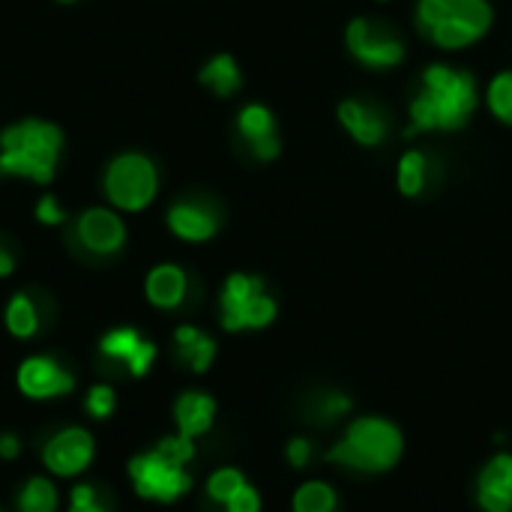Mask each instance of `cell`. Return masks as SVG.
I'll list each match as a JSON object with an SVG mask.
<instances>
[{
  "label": "cell",
  "instance_id": "obj_1",
  "mask_svg": "<svg viewBox=\"0 0 512 512\" xmlns=\"http://www.w3.org/2000/svg\"><path fill=\"white\" fill-rule=\"evenodd\" d=\"M477 105V84L468 72L450 66H429L420 93L411 102V126L405 135L429 129H462Z\"/></svg>",
  "mask_w": 512,
  "mask_h": 512
},
{
  "label": "cell",
  "instance_id": "obj_2",
  "mask_svg": "<svg viewBox=\"0 0 512 512\" xmlns=\"http://www.w3.org/2000/svg\"><path fill=\"white\" fill-rule=\"evenodd\" d=\"M60 147L63 135L57 126L42 120H21L0 135V174L48 183L54 177Z\"/></svg>",
  "mask_w": 512,
  "mask_h": 512
},
{
  "label": "cell",
  "instance_id": "obj_3",
  "mask_svg": "<svg viewBox=\"0 0 512 512\" xmlns=\"http://www.w3.org/2000/svg\"><path fill=\"white\" fill-rule=\"evenodd\" d=\"M420 30L441 48H462L480 39L492 24L486 0H420Z\"/></svg>",
  "mask_w": 512,
  "mask_h": 512
},
{
  "label": "cell",
  "instance_id": "obj_4",
  "mask_svg": "<svg viewBox=\"0 0 512 512\" xmlns=\"http://www.w3.org/2000/svg\"><path fill=\"white\" fill-rule=\"evenodd\" d=\"M402 456V435L393 423L366 417L351 423L345 441L330 450V462H339L354 471H387Z\"/></svg>",
  "mask_w": 512,
  "mask_h": 512
},
{
  "label": "cell",
  "instance_id": "obj_5",
  "mask_svg": "<svg viewBox=\"0 0 512 512\" xmlns=\"http://www.w3.org/2000/svg\"><path fill=\"white\" fill-rule=\"evenodd\" d=\"M129 480L138 498L159 501V504H171L192 489V477L183 471V462L165 456L159 447L129 462Z\"/></svg>",
  "mask_w": 512,
  "mask_h": 512
},
{
  "label": "cell",
  "instance_id": "obj_6",
  "mask_svg": "<svg viewBox=\"0 0 512 512\" xmlns=\"http://www.w3.org/2000/svg\"><path fill=\"white\" fill-rule=\"evenodd\" d=\"M276 318V303L264 294L261 279L234 273L222 288V327L225 330H258Z\"/></svg>",
  "mask_w": 512,
  "mask_h": 512
},
{
  "label": "cell",
  "instance_id": "obj_7",
  "mask_svg": "<svg viewBox=\"0 0 512 512\" xmlns=\"http://www.w3.org/2000/svg\"><path fill=\"white\" fill-rule=\"evenodd\" d=\"M156 168L147 156L126 153L111 162L105 174V192L120 210H141L156 195Z\"/></svg>",
  "mask_w": 512,
  "mask_h": 512
},
{
  "label": "cell",
  "instance_id": "obj_8",
  "mask_svg": "<svg viewBox=\"0 0 512 512\" xmlns=\"http://www.w3.org/2000/svg\"><path fill=\"white\" fill-rule=\"evenodd\" d=\"M348 48H351V54L360 63L375 66V69L396 66L405 57V45L387 27H381L375 21H366V18L351 21V27H348Z\"/></svg>",
  "mask_w": 512,
  "mask_h": 512
},
{
  "label": "cell",
  "instance_id": "obj_9",
  "mask_svg": "<svg viewBox=\"0 0 512 512\" xmlns=\"http://www.w3.org/2000/svg\"><path fill=\"white\" fill-rule=\"evenodd\" d=\"M42 459H45V468L51 474L78 477L93 459V438H90L87 429H78V426L60 429L57 435L48 438V444L42 450Z\"/></svg>",
  "mask_w": 512,
  "mask_h": 512
},
{
  "label": "cell",
  "instance_id": "obj_10",
  "mask_svg": "<svg viewBox=\"0 0 512 512\" xmlns=\"http://www.w3.org/2000/svg\"><path fill=\"white\" fill-rule=\"evenodd\" d=\"M72 387V375L51 357H30L18 369V390L30 399H57Z\"/></svg>",
  "mask_w": 512,
  "mask_h": 512
},
{
  "label": "cell",
  "instance_id": "obj_11",
  "mask_svg": "<svg viewBox=\"0 0 512 512\" xmlns=\"http://www.w3.org/2000/svg\"><path fill=\"white\" fill-rule=\"evenodd\" d=\"M99 351L102 357L108 360H117V363H126L129 375L141 378L150 372L153 360H156V345L141 339L132 327H120V330H111L102 336L99 342Z\"/></svg>",
  "mask_w": 512,
  "mask_h": 512
},
{
  "label": "cell",
  "instance_id": "obj_12",
  "mask_svg": "<svg viewBox=\"0 0 512 512\" xmlns=\"http://www.w3.org/2000/svg\"><path fill=\"white\" fill-rule=\"evenodd\" d=\"M75 234L81 240V246L93 255H111L123 246V222L108 213V210H87L78 225H75Z\"/></svg>",
  "mask_w": 512,
  "mask_h": 512
},
{
  "label": "cell",
  "instance_id": "obj_13",
  "mask_svg": "<svg viewBox=\"0 0 512 512\" xmlns=\"http://www.w3.org/2000/svg\"><path fill=\"white\" fill-rule=\"evenodd\" d=\"M339 120L363 147H378L387 138V117L375 105L348 99V102L339 105Z\"/></svg>",
  "mask_w": 512,
  "mask_h": 512
},
{
  "label": "cell",
  "instance_id": "obj_14",
  "mask_svg": "<svg viewBox=\"0 0 512 512\" xmlns=\"http://www.w3.org/2000/svg\"><path fill=\"white\" fill-rule=\"evenodd\" d=\"M240 135L243 141L249 144V150L258 156V159H273L279 153V138H276V123H273V114L264 108V105H249L240 111Z\"/></svg>",
  "mask_w": 512,
  "mask_h": 512
},
{
  "label": "cell",
  "instance_id": "obj_15",
  "mask_svg": "<svg viewBox=\"0 0 512 512\" xmlns=\"http://www.w3.org/2000/svg\"><path fill=\"white\" fill-rule=\"evenodd\" d=\"M168 225L177 237L189 240V243H201V240H210L219 228V219L216 213L201 204V201H183V204H174L171 213H168Z\"/></svg>",
  "mask_w": 512,
  "mask_h": 512
},
{
  "label": "cell",
  "instance_id": "obj_16",
  "mask_svg": "<svg viewBox=\"0 0 512 512\" xmlns=\"http://www.w3.org/2000/svg\"><path fill=\"white\" fill-rule=\"evenodd\" d=\"M213 417H216V402L204 393H183L174 405L177 429L186 438H198V435L210 432Z\"/></svg>",
  "mask_w": 512,
  "mask_h": 512
},
{
  "label": "cell",
  "instance_id": "obj_17",
  "mask_svg": "<svg viewBox=\"0 0 512 512\" xmlns=\"http://www.w3.org/2000/svg\"><path fill=\"white\" fill-rule=\"evenodd\" d=\"M186 297V273L174 264H162L147 276V300L159 309H177Z\"/></svg>",
  "mask_w": 512,
  "mask_h": 512
},
{
  "label": "cell",
  "instance_id": "obj_18",
  "mask_svg": "<svg viewBox=\"0 0 512 512\" xmlns=\"http://www.w3.org/2000/svg\"><path fill=\"white\" fill-rule=\"evenodd\" d=\"M174 342H177L180 360H186L195 372H207V366L213 363V354H216V345L210 336H204L195 327H180L174 333Z\"/></svg>",
  "mask_w": 512,
  "mask_h": 512
},
{
  "label": "cell",
  "instance_id": "obj_19",
  "mask_svg": "<svg viewBox=\"0 0 512 512\" xmlns=\"http://www.w3.org/2000/svg\"><path fill=\"white\" fill-rule=\"evenodd\" d=\"M201 84H207L216 96H231L240 90V69L228 54H219L201 69Z\"/></svg>",
  "mask_w": 512,
  "mask_h": 512
},
{
  "label": "cell",
  "instance_id": "obj_20",
  "mask_svg": "<svg viewBox=\"0 0 512 512\" xmlns=\"http://www.w3.org/2000/svg\"><path fill=\"white\" fill-rule=\"evenodd\" d=\"M6 327L18 339H30L39 330V312L36 303L27 294H15L6 306Z\"/></svg>",
  "mask_w": 512,
  "mask_h": 512
},
{
  "label": "cell",
  "instance_id": "obj_21",
  "mask_svg": "<svg viewBox=\"0 0 512 512\" xmlns=\"http://www.w3.org/2000/svg\"><path fill=\"white\" fill-rule=\"evenodd\" d=\"M21 512H57V489L45 477H30L18 495Z\"/></svg>",
  "mask_w": 512,
  "mask_h": 512
},
{
  "label": "cell",
  "instance_id": "obj_22",
  "mask_svg": "<svg viewBox=\"0 0 512 512\" xmlns=\"http://www.w3.org/2000/svg\"><path fill=\"white\" fill-rule=\"evenodd\" d=\"M426 180H429V159L426 153L420 150H411L402 162H399V189L414 198L426 189Z\"/></svg>",
  "mask_w": 512,
  "mask_h": 512
},
{
  "label": "cell",
  "instance_id": "obj_23",
  "mask_svg": "<svg viewBox=\"0 0 512 512\" xmlns=\"http://www.w3.org/2000/svg\"><path fill=\"white\" fill-rule=\"evenodd\" d=\"M336 510V492L327 483H306L294 495V512H333Z\"/></svg>",
  "mask_w": 512,
  "mask_h": 512
},
{
  "label": "cell",
  "instance_id": "obj_24",
  "mask_svg": "<svg viewBox=\"0 0 512 512\" xmlns=\"http://www.w3.org/2000/svg\"><path fill=\"white\" fill-rule=\"evenodd\" d=\"M246 483H243V474L240 471H234V468H222V471H216L213 477H210V483H207V495H210V501H216V504H228L240 489H243Z\"/></svg>",
  "mask_w": 512,
  "mask_h": 512
},
{
  "label": "cell",
  "instance_id": "obj_25",
  "mask_svg": "<svg viewBox=\"0 0 512 512\" xmlns=\"http://www.w3.org/2000/svg\"><path fill=\"white\" fill-rule=\"evenodd\" d=\"M489 108L498 120L512 123V72H501L489 87Z\"/></svg>",
  "mask_w": 512,
  "mask_h": 512
},
{
  "label": "cell",
  "instance_id": "obj_26",
  "mask_svg": "<svg viewBox=\"0 0 512 512\" xmlns=\"http://www.w3.org/2000/svg\"><path fill=\"white\" fill-rule=\"evenodd\" d=\"M84 408L93 420H108L117 408V393L108 387V384H96L87 390V399H84Z\"/></svg>",
  "mask_w": 512,
  "mask_h": 512
},
{
  "label": "cell",
  "instance_id": "obj_27",
  "mask_svg": "<svg viewBox=\"0 0 512 512\" xmlns=\"http://www.w3.org/2000/svg\"><path fill=\"white\" fill-rule=\"evenodd\" d=\"M480 486H498L512 495V456H495L480 474Z\"/></svg>",
  "mask_w": 512,
  "mask_h": 512
},
{
  "label": "cell",
  "instance_id": "obj_28",
  "mask_svg": "<svg viewBox=\"0 0 512 512\" xmlns=\"http://www.w3.org/2000/svg\"><path fill=\"white\" fill-rule=\"evenodd\" d=\"M69 512H108V507L102 504V498H99V492L93 486H78L72 492Z\"/></svg>",
  "mask_w": 512,
  "mask_h": 512
},
{
  "label": "cell",
  "instance_id": "obj_29",
  "mask_svg": "<svg viewBox=\"0 0 512 512\" xmlns=\"http://www.w3.org/2000/svg\"><path fill=\"white\" fill-rule=\"evenodd\" d=\"M480 507L486 512H510L512 495L498 486H480Z\"/></svg>",
  "mask_w": 512,
  "mask_h": 512
},
{
  "label": "cell",
  "instance_id": "obj_30",
  "mask_svg": "<svg viewBox=\"0 0 512 512\" xmlns=\"http://www.w3.org/2000/svg\"><path fill=\"white\" fill-rule=\"evenodd\" d=\"M225 507H228V512H261V498H258L255 489L243 486Z\"/></svg>",
  "mask_w": 512,
  "mask_h": 512
},
{
  "label": "cell",
  "instance_id": "obj_31",
  "mask_svg": "<svg viewBox=\"0 0 512 512\" xmlns=\"http://www.w3.org/2000/svg\"><path fill=\"white\" fill-rule=\"evenodd\" d=\"M348 408H351L348 396H339V393H333V396H324V399H321V405H318V414H321V417L330 423V420L342 417Z\"/></svg>",
  "mask_w": 512,
  "mask_h": 512
},
{
  "label": "cell",
  "instance_id": "obj_32",
  "mask_svg": "<svg viewBox=\"0 0 512 512\" xmlns=\"http://www.w3.org/2000/svg\"><path fill=\"white\" fill-rule=\"evenodd\" d=\"M309 459H312V444H309V441L297 438V441L288 444V462H291L294 468H306Z\"/></svg>",
  "mask_w": 512,
  "mask_h": 512
},
{
  "label": "cell",
  "instance_id": "obj_33",
  "mask_svg": "<svg viewBox=\"0 0 512 512\" xmlns=\"http://www.w3.org/2000/svg\"><path fill=\"white\" fill-rule=\"evenodd\" d=\"M36 216H39V222H45V225H60V222H63V213L57 210V204H54L51 195H45V198L39 201Z\"/></svg>",
  "mask_w": 512,
  "mask_h": 512
},
{
  "label": "cell",
  "instance_id": "obj_34",
  "mask_svg": "<svg viewBox=\"0 0 512 512\" xmlns=\"http://www.w3.org/2000/svg\"><path fill=\"white\" fill-rule=\"evenodd\" d=\"M18 453H21V441H18L12 432H3V435H0V459H9V462H12Z\"/></svg>",
  "mask_w": 512,
  "mask_h": 512
},
{
  "label": "cell",
  "instance_id": "obj_35",
  "mask_svg": "<svg viewBox=\"0 0 512 512\" xmlns=\"http://www.w3.org/2000/svg\"><path fill=\"white\" fill-rule=\"evenodd\" d=\"M15 270V258H12V252L0 243V276H9Z\"/></svg>",
  "mask_w": 512,
  "mask_h": 512
},
{
  "label": "cell",
  "instance_id": "obj_36",
  "mask_svg": "<svg viewBox=\"0 0 512 512\" xmlns=\"http://www.w3.org/2000/svg\"><path fill=\"white\" fill-rule=\"evenodd\" d=\"M0 512H3V510H0Z\"/></svg>",
  "mask_w": 512,
  "mask_h": 512
}]
</instances>
